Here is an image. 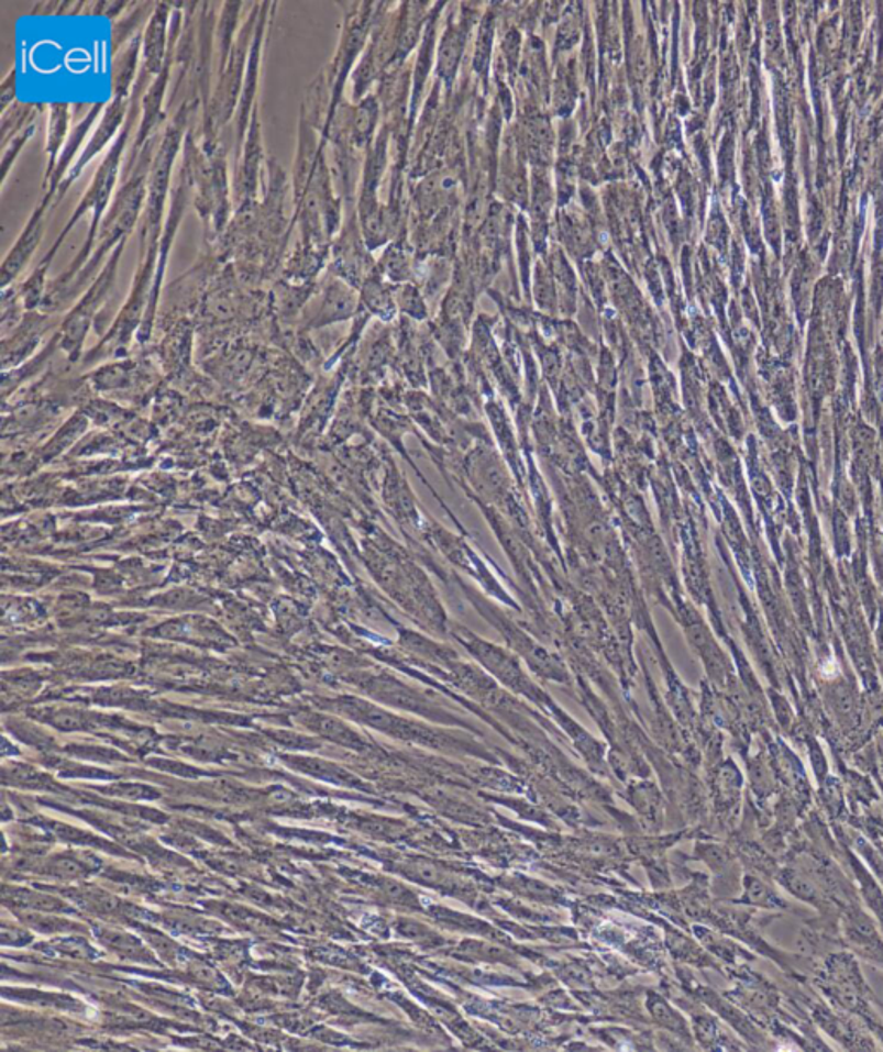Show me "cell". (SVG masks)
Instances as JSON below:
<instances>
[{"mask_svg":"<svg viewBox=\"0 0 883 1052\" xmlns=\"http://www.w3.org/2000/svg\"><path fill=\"white\" fill-rule=\"evenodd\" d=\"M161 141H163L161 133H156L148 139L129 177L123 178V185L112 199L111 208L102 218L92 256L65 292L56 297L53 302L42 306V312L59 314L60 311L69 308L80 296L81 290L84 288L87 290L96 281L97 272L102 269L100 266L106 259H109L112 251L120 245L121 241L130 239L136 221L141 220L142 211H144L145 199H147L148 173H151V166H153L154 156H156Z\"/></svg>","mask_w":883,"mask_h":1052,"instance_id":"6da1fadb","label":"cell"},{"mask_svg":"<svg viewBox=\"0 0 883 1052\" xmlns=\"http://www.w3.org/2000/svg\"><path fill=\"white\" fill-rule=\"evenodd\" d=\"M266 181L263 184V200H260V233L257 256L264 284H275L282 275L288 242L296 229L294 214H288V196L293 184L278 160L266 159Z\"/></svg>","mask_w":883,"mask_h":1052,"instance_id":"7a4b0ae2","label":"cell"},{"mask_svg":"<svg viewBox=\"0 0 883 1052\" xmlns=\"http://www.w3.org/2000/svg\"><path fill=\"white\" fill-rule=\"evenodd\" d=\"M126 244H129V239L121 241L120 245L112 251L111 256L106 261V265L97 275L96 281L85 290L84 296L78 299L77 304L73 306L65 320L60 321V329L57 332L59 347L68 353L69 359H77L85 336L96 321L97 311L104 306L106 300L111 296L112 288L117 284L120 259Z\"/></svg>","mask_w":883,"mask_h":1052,"instance_id":"3957f363","label":"cell"},{"mask_svg":"<svg viewBox=\"0 0 883 1052\" xmlns=\"http://www.w3.org/2000/svg\"><path fill=\"white\" fill-rule=\"evenodd\" d=\"M357 297L351 285L333 273L320 277L317 290L300 312L299 324L305 330L323 329L328 324L349 320L356 312Z\"/></svg>","mask_w":883,"mask_h":1052,"instance_id":"277c9868","label":"cell"},{"mask_svg":"<svg viewBox=\"0 0 883 1052\" xmlns=\"http://www.w3.org/2000/svg\"><path fill=\"white\" fill-rule=\"evenodd\" d=\"M190 197H192V193H190V187H188L187 178H185L184 171L180 169L178 175H176V184L172 190V202H169L168 220H166V224H164L163 229V235H161L159 256H157L156 273H154L151 299H148L147 311H145L141 330H139V333H136V336H139L142 342L147 341L148 336H151V333H153V324L154 321L157 320V309H159L161 292H163L164 275H166V268H168L169 253H172V245L173 242H175L176 230H178V226H180L181 218H184L185 209H187Z\"/></svg>","mask_w":883,"mask_h":1052,"instance_id":"5b68a950","label":"cell"},{"mask_svg":"<svg viewBox=\"0 0 883 1052\" xmlns=\"http://www.w3.org/2000/svg\"><path fill=\"white\" fill-rule=\"evenodd\" d=\"M278 4L264 2L261 4L260 20H257L256 32L252 38L251 53H249L247 69H245L244 87H242L239 108L233 118V139H235V159L239 160L244 147L245 136L251 123L252 109L257 104V84H260L261 59H263L264 36L272 29L273 14H275Z\"/></svg>","mask_w":883,"mask_h":1052,"instance_id":"8992f818","label":"cell"},{"mask_svg":"<svg viewBox=\"0 0 883 1052\" xmlns=\"http://www.w3.org/2000/svg\"><path fill=\"white\" fill-rule=\"evenodd\" d=\"M54 193L44 192L38 200V204L33 209L32 217L29 218L23 230H21L18 241L9 248L8 256L4 257L2 269H0V287H11L20 277L23 269L26 268L36 248L41 245L44 236L45 226H47L48 212L53 211Z\"/></svg>","mask_w":883,"mask_h":1052,"instance_id":"52a82bcc","label":"cell"},{"mask_svg":"<svg viewBox=\"0 0 883 1052\" xmlns=\"http://www.w3.org/2000/svg\"><path fill=\"white\" fill-rule=\"evenodd\" d=\"M264 145L261 132L260 104L252 109L251 123L247 136L242 147L235 177H233V204L235 208L257 200L260 187L263 185Z\"/></svg>","mask_w":883,"mask_h":1052,"instance_id":"ba28073f","label":"cell"},{"mask_svg":"<svg viewBox=\"0 0 883 1052\" xmlns=\"http://www.w3.org/2000/svg\"><path fill=\"white\" fill-rule=\"evenodd\" d=\"M130 109V99H114L112 97L111 102L106 106L104 112H102V118H100L99 126H97V132L93 133L92 139L88 141L87 147L84 148V153L78 157L77 163L71 166L68 175H66L65 181L60 184L59 189L56 192V199H54L53 209H56L60 204V200L65 199L66 192H68L69 187H71L75 181L80 177L81 171H84L85 166L100 154V151L109 144V142L114 139V136L120 135L121 129H123L124 121L129 117Z\"/></svg>","mask_w":883,"mask_h":1052,"instance_id":"9c48e42d","label":"cell"},{"mask_svg":"<svg viewBox=\"0 0 883 1052\" xmlns=\"http://www.w3.org/2000/svg\"><path fill=\"white\" fill-rule=\"evenodd\" d=\"M53 317L54 314H48V312H24L23 320L20 321L16 329L4 335V341H2L4 366L16 365L35 351L45 332L53 329Z\"/></svg>","mask_w":883,"mask_h":1052,"instance_id":"30bf717a","label":"cell"},{"mask_svg":"<svg viewBox=\"0 0 883 1052\" xmlns=\"http://www.w3.org/2000/svg\"><path fill=\"white\" fill-rule=\"evenodd\" d=\"M173 14V4L157 2L153 16L144 30L142 44V68L151 77H159L168 59L169 16Z\"/></svg>","mask_w":883,"mask_h":1052,"instance_id":"8fae6325","label":"cell"},{"mask_svg":"<svg viewBox=\"0 0 883 1052\" xmlns=\"http://www.w3.org/2000/svg\"><path fill=\"white\" fill-rule=\"evenodd\" d=\"M142 44H144V32L139 33L132 42L124 45L112 59L111 93L114 99L129 100L132 97L133 85L141 71L139 60L142 57Z\"/></svg>","mask_w":883,"mask_h":1052,"instance_id":"7c38bea8","label":"cell"},{"mask_svg":"<svg viewBox=\"0 0 883 1052\" xmlns=\"http://www.w3.org/2000/svg\"><path fill=\"white\" fill-rule=\"evenodd\" d=\"M69 121H71V108H69L68 102L56 100V102L48 104L47 144H45L47 168H45L42 187L51 180L54 171H56L63 148L68 142Z\"/></svg>","mask_w":883,"mask_h":1052,"instance_id":"4fadbf2b","label":"cell"},{"mask_svg":"<svg viewBox=\"0 0 883 1052\" xmlns=\"http://www.w3.org/2000/svg\"><path fill=\"white\" fill-rule=\"evenodd\" d=\"M102 112H104V102H97V104H93L90 111L87 112V117H84V120L75 126L71 135H69L68 142H66L65 148H63L56 171H54L51 180L42 187V192L54 193V199H56L57 189H59L60 184L65 181L66 175H68L69 169H71L69 165H71L73 159L77 157V154L80 153L81 144H84L88 132H90L93 123H96L97 117L102 114Z\"/></svg>","mask_w":883,"mask_h":1052,"instance_id":"5bb4252c","label":"cell"},{"mask_svg":"<svg viewBox=\"0 0 883 1052\" xmlns=\"http://www.w3.org/2000/svg\"><path fill=\"white\" fill-rule=\"evenodd\" d=\"M242 9H244L242 2H227L221 5L220 20L214 32V80L223 75L229 63Z\"/></svg>","mask_w":883,"mask_h":1052,"instance_id":"9a60e30c","label":"cell"},{"mask_svg":"<svg viewBox=\"0 0 883 1052\" xmlns=\"http://www.w3.org/2000/svg\"><path fill=\"white\" fill-rule=\"evenodd\" d=\"M156 5L157 2H132L129 11L114 21L111 32V51L114 56L139 33L144 32Z\"/></svg>","mask_w":883,"mask_h":1052,"instance_id":"2e32d148","label":"cell"},{"mask_svg":"<svg viewBox=\"0 0 883 1052\" xmlns=\"http://www.w3.org/2000/svg\"><path fill=\"white\" fill-rule=\"evenodd\" d=\"M44 104L36 102H20L16 100L8 111L0 114V144L4 147L11 142L18 133L35 124L36 117L41 114Z\"/></svg>","mask_w":883,"mask_h":1052,"instance_id":"e0dca14e","label":"cell"},{"mask_svg":"<svg viewBox=\"0 0 883 1052\" xmlns=\"http://www.w3.org/2000/svg\"><path fill=\"white\" fill-rule=\"evenodd\" d=\"M33 133H35V124H32V126H29V129H24L23 132L18 133V135L14 136L11 142H8V144L2 147V159H0V187H4L12 166H14V163H16L18 157H20L24 145L29 144Z\"/></svg>","mask_w":883,"mask_h":1052,"instance_id":"ac0fdd59","label":"cell"},{"mask_svg":"<svg viewBox=\"0 0 883 1052\" xmlns=\"http://www.w3.org/2000/svg\"><path fill=\"white\" fill-rule=\"evenodd\" d=\"M87 9V2H38L33 8V16H77Z\"/></svg>","mask_w":883,"mask_h":1052,"instance_id":"d6986e66","label":"cell"},{"mask_svg":"<svg viewBox=\"0 0 883 1052\" xmlns=\"http://www.w3.org/2000/svg\"><path fill=\"white\" fill-rule=\"evenodd\" d=\"M132 5V2H90L87 4L85 12L87 14H92V16H104L108 20L117 21V18L120 16L121 12H126Z\"/></svg>","mask_w":883,"mask_h":1052,"instance_id":"ffe728a7","label":"cell"},{"mask_svg":"<svg viewBox=\"0 0 883 1052\" xmlns=\"http://www.w3.org/2000/svg\"><path fill=\"white\" fill-rule=\"evenodd\" d=\"M18 71L16 68H12L11 71L5 75L2 85H0V114L8 111L14 102H16L18 93Z\"/></svg>","mask_w":883,"mask_h":1052,"instance_id":"44dd1931","label":"cell"}]
</instances>
